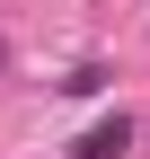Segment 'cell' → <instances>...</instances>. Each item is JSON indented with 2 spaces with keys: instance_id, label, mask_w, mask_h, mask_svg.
<instances>
[{
  "instance_id": "obj_1",
  "label": "cell",
  "mask_w": 150,
  "mask_h": 159,
  "mask_svg": "<svg viewBox=\"0 0 150 159\" xmlns=\"http://www.w3.org/2000/svg\"><path fill=\"white\" fill-rule=\"evenodd\" d=\"M124 150H133V124H124V115H106V124L80 142V159H124Z\"/></svg>"
},
{
  "instance_id": "obj_2",
  "label": "cell",
  "mask_w": 150,
  "mask_h": 159,
  "mask_svg": "<svg viewBox=\"0 0 150 159\" xmlns=\"http://www.w3.org/2000/svg\"><path fill=\"white\" fill-rule=\"evenodd\" d=\"M97 89H106V71H97V62H80V71L62 80V97H97Z\"/></svg>"
}]
</instances>
